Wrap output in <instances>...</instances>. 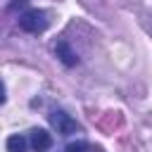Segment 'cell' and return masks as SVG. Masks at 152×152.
Returning <instances> with one entry per match:
<instances>
[{
	"label": "cell",
	"mask_w": 152,
	"mask_h": 152,
	"mask_svg": "<svg viewBox=\"0 0 152 152\" xmlns=\"http://www.w3.org/2000/svg\"><path fill=\"white\" fill-rule=\"evenodd\" d=\"M48 14L43 10H26L21 17H19V28L26 31V33H43L48 28Z\"/></svg>",
	"instance_id": "1"
},
{
	"label": "cell",
	"mask_w": 152,
	"mask_h": 152,
	"mask_svg": "<svg viewBox=\"0 0 152 152\" xmlns=\"http://www.w3.org/2000/svg\"><path fill=\"white\" fill-rule=\"evenodd\" d=\"M50 124L57 128V133H62V135H69L71 131H76V121L69 116V114H64V112H52L50 114Z\"/></svg>",
	"instance_id": "2"
},
{
	"label": "cell",
	"mask_w": 152,
	"mask_h": 152,
	"mask_svg": "<svg viewBox=\"0 0 152 152\" xmlns=\"http://www.w3.org/2000/svg\"><path fill=\"white\" fill-rule=\"evenodd\" d=\"M28 142H31L33 152H48L52 147V138L45 128H33L31 135H28Z\"/></svg>",
	"instance_id": "3"
},
{
	"label": "cell",
	"mask_w": 152,
	"mask_h": 152,
	"mask_svg": "<svg viewBox=\"0 0 152 152\" xmlns=\"http://www.w3.org/2000/svg\"><path fill=\"white\" fill-rule=\"evenodd\" d=\"M55 55L59 57V62H62L64 66H76V64H78V57H76V52L71 50V45H69L66 40H57Z\"/></svg>",
	"instance_id": "4"
},
{
	"label": "cell",
	"mask_w": 152,
	"mask_h": 152,
	"mask_svg": "<svg viewBox=\"0 0 152 152\" xmlns=\"http://www.w3.org/2000/svg\"><path fill=\"white\" fill-rule=\"evenodd\" d=\"M5 147H7V152H26V138L21 133H12L5 142Z\"/></svg>",
	"instance_id": "5"
},
{
	"label": "cell",
	"mask_w": 152,
	"mask_h": 152,
	"mask_svg": "<svg viewBox=\"0 0 152 152\" xmlns=\"http://www.w3.org/2000/svg\"><path fill=\"white\" fill-rule=\"evenodd\" d=\"M64 152H88V142H83V140H76V142H69Z\"/></svg>",
	"instance_id": "6"
}]
</instances>
